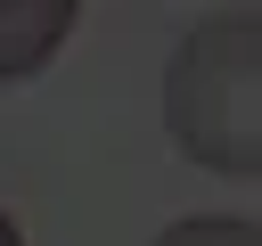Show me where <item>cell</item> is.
Segmentation results:
<instances>
[{
	"label": "cell",
	"mask_w": 262,
	"mask_h": 246,
	"mask_svg": "<svg viewBox=\"0 0 262 246\" xmlns=\"http://www.w3.org/2000/svg\"><path fill=\"white\" fill-rule=\"evenodd\" d=\"M164 131L196 172L262 180V16H205L164 66Z\"/></svg>",
	"instance_id": "cell-1"
},
{
	"label": "cell",
	"mask_w": 262,
	"mask_h": 246,
	"mask_svg": "<svg viewBox=\"0 0 262 246\" xmlns=\"http://www.w3.org/2000/svg\"><path fill=\"white\" fill-rule=\"evenodd\" d=\"M74 25H82L74 0H0V82L41 74V66L74 41Z\"/></svg>",
	"instance_id": "cell-2"
},
{
	"label": "cell",
	"mask_w": 262,
	"mask_h": 246,
	"mask_svg": "<svg viewBox=\"0 0 262 246\" xmlns=\"http://www.w3.org/2000/svg\"><path fill=\"white\" fill-rule=\"evenodd\" d=\"M147 246H262V221H246V213H180Z\"/></svg>",
	"instance_id": "cell-3"
},
{
	"label": "cell",
	"mask_w": 262,
	"mask_h": 246,
	"mask_svg": "<svg viewBox=\"0 0 262 246\" xmlns=\"http://www.w3.org/2000/svg\"><path fill=\"white\" fill-rule=\"evenodd\" d=\"M0 246H25V238H16V213H8V205H0Z\"/></svg>",
	"instance_id": "cell-4"
}]
</instances>
